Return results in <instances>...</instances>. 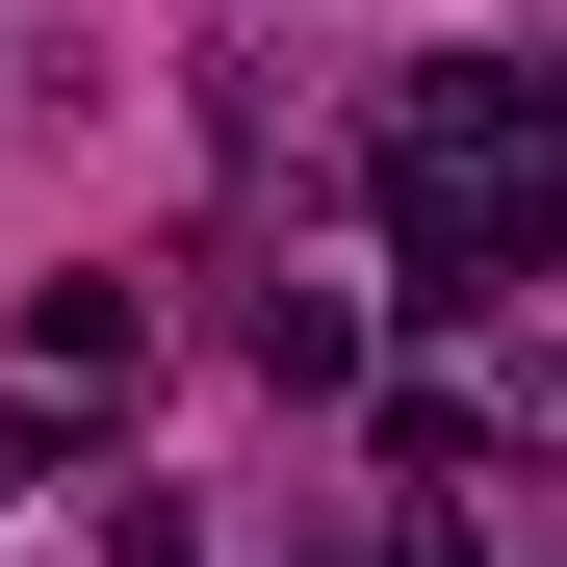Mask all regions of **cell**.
<instances>
[{
    "mask_svg": "<svg viewBox=\"0 0 567 567\" xmlns=\"http://www.w3.org/2000/svg\"><path fill=\"white\" fill-rule=\"evenodd\" d=\"M388 258H413V310H516V284L567 258V207H542V155H491V130H388Z\"/></svg>",
    "mask_w": 567,
    "mask_h": 567,
    "instance_id": "6da1fadb",
    "label": "cell"
},
{
    "mask_svg": "<svg viewBox=\"0 0 567 567\" xmlns=\"http://www.w3.org/2000/svg\"><path fill=\"white\" fill-rule=\"evenodd\" d=\"M27 361H52V388H130L155 310H130V284H27Z\"/></svg>",
    "mask_w": 567,
    "mask_h": 567,
    "instance_id": "7a4b0ae2",
    "label": "cell"
},
{
    "mask_svg": "<svg viewBox=\"0 0 567 567\" xmlns=\"http://www.w3.org/2000/svg\"><path fill=\"white\" fill-rule=\"evenodd\" d=\"M233 361H258V388H361V310H336V284H258Z\"/></svg>",
    "mask_w": 567,
    "mask_h": 567,
    "instance_id": "3957f363",
    "label": "cell"
},
{
    "mask_svg": "<svg viewBox=\"0 0 567 567\" xmlns=\"http://www.w3.org/2000/svg\"><path fill=\"white\" fill-rule=\"evenodd\" d=\"M78 464V388H0V491H52Z\"/></svg>",
    "mask_w": 567,
    "mask_h": 567,
    "instance_id": "277c9868",
    "label": "cell"
},
{
    "mask_svg": "<svg viewBox=\"0 0 567 567\" xmlns=\"http://www.w3.org/2000/svg\"><path fill=\"white\" fill-rule=\"evenodd\" d=\"M104 567H207V516H181V491H104Z\"/></svg>",
    "mask_w": 567,
    "mask_h": 567,
    "instance_id": "5b68a950",
    "label": "cell"
}]
</instances>
